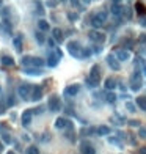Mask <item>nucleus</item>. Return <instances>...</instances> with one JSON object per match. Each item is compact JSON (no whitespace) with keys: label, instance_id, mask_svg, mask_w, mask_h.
<instances>
[{"label":"nucleus","instance_id":"nucleus-1","mask_svg":"<svg viewBox=\"0 0 146 154\" xmlns=\"http://www.w3.org/2000/svg\"><path fill=\"white\" fill-rule=\"evenodd\" d=\"M44 63H46V60L43 58H38V57H30V55H25V57L21 58V65L24 66H36V68H43Z\"/></svg>","mask_w":146,"mask_h":154},{"label":"nucleus","instance_id":"nucleus-2","mask_svg":"<svg viewBox=\"0 0 146 154\" xmlns=\"http://www.w3.org/2000/svg\"><path fill=\"white\" fill-rule=\"evenodd\" d=\"M142 85H143V77L140 71H135L131 77V90L132 91H140L142 90Z\"/></svg>","mask_w":146,"mask_h":154},{"label":"nucleus","instance_id":"nucleus-3","mask_svg":"<svg viewBox=\"0 0 146 154\" xmlns=\"http://www.w3.org/2000/svg\"><path fill=\"white\" fill-rule=\"evenodd\" d=\"M82 46H80V43L79 41H69L68 44V51L69 54L72 55V57H76V58H82Z\"/></svg>","mask_w":146,"mask_h":154},{"label":"nucleus","instance_id":"nucleus-4","mask_svg":"<svg viewBox=\"0 0 146 154\" xmlns=\"http://www.w3.org/2000/svg\"><path fill=\"white\" fill-rule=\"evenodd\" d=\"M47 109L50 110V112H58V110L61 109V101H60V98L57 95H52V96L49 98Z\"/></svg>","mask_w":146,"mask_h":154},{"label":"nucleus","instance_id":"nucleus-5","mask_svg":"<svg viewBox=\"0 0 146 154\" xmlns=\"http://www.w3.org/2000/svg\"><path fill=\"white\" fill-rule=\"evenodd\" d=\"M18 95L22 98V99H30V95H32V87L29 84H21L19 88H18Z\"/></svg>","mask_w":146,"mask_h":154},{"label":"nucleus","instance_id":"nucleus-6","mask_svg":"<svg viewBox=\"0 0 146 154\" xmlns=\"http://www.w3.org/2000/svg\"><path fill=\"white\" fill-rule=\"evenodd\" d=\"M33 109H27V110H24V113L21 115V123L24 124V126H29L30 123H32V118H33Z\"/></svg>","mask_w":146,"mask_h":154},{"label":"nucleus","instance_id":"nucleus-7","mask_svg":"<svg viewBox=\"0 0 146 154\" xmlns=\"http://www.w3.org/2000/svg\"><path fill=\"white\" fill-rule=\"evenodd\" d=\"M107 63H109V66L113 71H120V68H121V65H120V60L116 58V55H113V54H110V55H107Z\"/></svg>","mask_w":146,"mask_h":154},{"label":"nucleus","instance_id":"nucleus-8","mask_svg":"<svg viewBox=\"0 0 146 154\" xmlns=\"http://www.w3.org/2000/svg\"><path fill=\"white\" fill-rule=\"evenodd\" d=\"M44 91H43V87L41 85H35L32 88V95H30V99H33V101H39V99L43 98Z\"/></svg>","mask_w":146,"mask_h":154},{"label":"nucleus","instance_id":"nucleus-9","mask_svg":"<svg viewBox=\"0 0 146 154\" xmlns=\"http://www.w3.org/2000/svg\"><path fill=\"white\" fill-rule=\"evenodd\" d=\"M58 62H60V58L57 57V54H55V52H49L47 58H46V65L49 66V68H55V66L58 65Z\"/></svg>","mask_w":146,"mask_h":154},{"label":"nucleus","instance_id":"nucleus-10","mask_svg":"<svg viewBox=\"0 0 146 154\" xmlns=\"http://www.w3.org/2000/svg\"><path fill=\"white\" fill-rule=\"evenodd\" d=\"M90 40L101 44V43L105 41V35H104V33H101V32H98V30H93V32H90Z\"/></svg>","mask_w":146,"mask_h":154},{"label":"nucleus","instance_id":"nucleus-11","mask_svg":"<svg viewBox=\"0 0 146 154\" xmlns=\"http://www.w3.org/2000/svg\"><path fill=\"white\" fill-rule=\"evenodd\" d=\"M90 79H93V80L99 85V82H101V68H99L98 65H94L93 68H91V74H90Z\"/></svg>","mask_w":146,"mask_h":154},{"label":"nucleus","instance_id":"nucleus-12","mask_svg":"<svg viewBox=\"0 0 146 154\" xmlns=\"http://www.w3.org/2000/svg\"><path fill=\"white\" fill-rule=\"evenodd\" d=\"M116 58L120 60V62H127V60H131V52H129L127 49H120V51L116 52Z\"/></svg>","mask_w":146,"mask_h":154},{"label":"nucleus","instance_id":"nucleus-13","mask_svg":"<svg viewBox=\"0 0 146 154\" xmlns=\"http://www.w3.org/2000/svg\"><path fill=\"white\" fill-rule=\"evenodd\" d=\"M24 73L29 76H41L43 71H41V68H36V66H25Z\"/></svg>","mask_w":146,"mask_h":154},{"label":"nucleus","instance_id":"nucleus-14","mask_svg":"<svg viewBox=\"0 0 146 154\" xmlns=\"http://www.w3.org/2000/svg\"><path fill=\"white\" fill-rule=\"evenodd\" d=\"M80 91V85H71V87H68V88H65V95L66 96H76L77 93Z\"/></svg>","mask_w":146,"mask_h":154},{"label":"nucleus","instance_id":"nucleus-15","mask_svg":"<svg viewBox=\"0 0 146 154\" xmlns=\"http://www.w3.org/2000/svg\"><path fill=\"white\" fill-rule=\"evenodd\" d=\"M68 123H69V121L66 120V118L60 117V118H57V120H55V128H57V129H65L66 126H68Z\"/></svg>","mask_w":146,"mask_h":154},{"label":"nucleus","instance_id":"nucleus-16","mask_svg":"<svg viewBox=\"0 0 146 154\" xmlns=\"http://www.w3.org/2000/svg\"><path fill=\"white\" fill-rule=\"evenodd\" d=\"M109 134H110V128H107V126H99V128H96V135L105 137Z\"/></svg>","mask_w":146,"mask_h":154},{"label":"nucleus","instance_id":"nucleus-17","mask_svg":"<svg viewBox=\"0 0 146 154\" xmlns=\"http://www.w3.org/2000/svg\"><path fill=\"white\" fill-rule=\"evenodd\" d=\"M52 35H54V40L58 41V44L63 43L65 38H63V32H61L60 29H54V30H52Z\"/></svg>","mask_w":146,"mask_h":154},{"label":"nucleus","instance_id":"nucleus-18","mask_svg":"<svg viewBox=\"0 0 146 154\" xmlns=\"http://www.w3.org/2000/svg\"><path fill=\"white\" fill-rule=\"evenodd\" d=\"M46 32H43V30H38V32H35V38H36V41L39 43V44H44L47 40H46V35H44Z\"/></svg>","mask_w":146,"mask_h":154},{"label":"nucleus","instance_id":"nucleus-19","mask_svg":"<svg viewBox=\"0 0 146 154\" xmlns=\"http://www.w3.org/2000/svg\"><path fill=\"white\" fill-rule=\"evenodd\" d=\"M38 29L43 30V32H49L50 30V25H49V22L46 19H41V21H38Z\"/></svg>","mask_w":146,"mask_h":154},{"label":"nucleus","instance_id":"nucleus-20","mask_svg":"<svg viewBox=\"0 0 146 154\" xmlns=\"http://www.w3.org/2000/svg\"><path fill=\"white\" fill-rule=\"evenodd\" d=\"M13 44H14V49L21 54V51H22V36H21V35L16 36L14 40H13Z\"/></svg>","mask_w":146,"mask_h":154},{"label":"nucleus","instance_id":"nucleus-21","mask_svg":"<svg viewBox=\"0 0 146 154\" xmlns=\"http://www.w3.org/2000/svg\"><path fill=\"white\" fill-rule=\"evenodd\" d=\"M2 65L5 66H13L14 65V58L11 55H2Z\"/></svg>","mask_w":146,"mask_h":154},{"label":"nucleus","instance_id":"nucleus-22","mask_svg":"<svg viewBox=\"0 0 146 154\" xmlns=\"http://www.w3.org/2000/svg\"><path fill=\"white\" fill-rule=\"evenodd\" d=\"M116 87V79L115 77H109V79H105V88L107 90H113Z\"/></svg>","mask_w":146,"mask_h":154},{"label":"nucleus","instance_id":"nucleus-23","mask_svg":"<svg viewBox=\"0 0 146 154\" xmlns=\"http://www.w3.org/2000/svg\"><path fill=\"white\" fill-rule=\"evenodd\" d=\"M80 151H82V154H96V150L91 145H82Z\"/></svg>","mask_w":146,"mask_h":154},{"label":"nucleus","instance_id":"nucleus-24","mask_svg":"<svg viewBox=\"0 0 146 154\" xmlns=\"http://www.w3.org/2000/svg\"><path fill=\"white\" fill-rule=\"evenodd\" d=\"M135 102H137V106L143 110V112H146V98L145 96H138L135 99Z\"/></svg>","mask_w":146,"mask_h":154},{"label":"nucleus","instance_id":"nucleus-25","mask_svg":"<svg viewBox=\"0 0 146 154\" xmlns=\"http://www.w3.org/2000/svg\"><path fill=\"white\" fill-rule=\"evenodd\" d=\"M94 18H96L101 24H105V22H107V13H105V11H99V13L94 14Z\"/></svg>","mask_w":146,"mask_h":154},{"label":"nucleus","instance_id":"nucleus-26","mask_svg":"<svg viewBox=\"0 0 146 154\" xmlns=\"http://www.w3.org/2000/svg\"><path fill=\"white\" fill-rule=\"evenodd\" d=\"M123 11H124V10H123L121 5H118V3H113V5H112V13H113L115 16H121Z\"/></svg>","mask_w":146,"mask_h":154},{"label":"nucleus","instance_id":"nucleus-27","mask_svg":"<svg viewBox=\"0 0 146 154\" xmlns=\"http://www.w3.org/2000/svg\"><path fill=\"white\" fill-rule=\"evenodd\" d=\"M105 101H107L109 104H115L116 102V96H115V93L112 91V90L107 93V95H105Z\"/></svg>","mask_w":146,"mask_h":154},{"label":"nucleus","instance_id":"nucleus-28","mask_svg":"<svg viewBox=\"0 0 146 154\" xmlns=\"http://www.w3.org/2000/svg\"><path fill=\"white\" fill-rule=\"evenodd\" d=\"M135 10H137V13L140 14V16H143V14H146V7L142 3V2H138V3H135Z\"/></svg>","mask_w":146,"mask_h":154},{"label":"nucleus","instance_id":"nucleus-29","mask_svg":"<svg viewBox=\"0 0 146 154\" xmlns=\"http://www.w3.org/2000/svg\"><path fill=\"white\" fill-rule=\"evenodd\" d=\"M137 102H132V101H127L126 102V109L129 110V112H137Z\"/></svg>","mask_w":146,"mask_h":154},{"label":"nucleus","instance_id":"nucleus-30","mask_svg":"<svg viewBox=\"0 0 146 154\" xmlns=\"http://www.w3.org/2000/svg\"><path fill=\"white\" fill-rule=\"evenodd\" d=\"M2 139H3L5 143H8V145H10L11 142H13V140H11V135L8 134V132H2Z\"/></svg>","mask_w":146,"mask_h":154},{"label":"nucleus","instance_id":"nucleus-31","mask_svg":"<svg viewBox=\"0 0 146 154\" xmlns=\"http://www.w3.org/2000/svg\"><path fill=\"white\" fill-rule=\"evenodd\" d=\"M91 25L94 27V29H99V27H102L104 24H101V22H99V21H98V19L93 16V18H91Z\"/></svg>","mask_w":146,"mask_h":154},{"label":"nucleus","instance_id":"nucleus-32","mask_svg":"<svg viewBox=\"0 0 146 154\" xmlns=\"http://www.w3.org/2000/svg\"><path fill=\"white\" fill-rule=\"evenodd\" d=\"M27 154H39V150L36 146H29L27 148Z\"/></svg>","mask_w":146,"mask_h":154},{"label":"nucleus","instance_id":"nucleus-33","mask_svg":"<svg viewBox=\"0 0 146 154\" xmlns=\"http://www.w3.org/2000/svg\"><path fill=\"white\" fill-rule=\"evenodd\" d=\"M109 143H113V145H120L121 146V142H120V137H109Z\"/></svg>","mask_w":146,"mask_h":154},{"label":"nucleus","instance_id":"nucleus-34","mask_svg":"<svg viewBox=\"0 0 146 154\" xmlns=\"http://www.w3.org/2000/svg\"><path fill=\"white\" fill-rule=\"evenodd\" d=\"M90 55H91V51H90L88 47H83V49H82V57H83V58H88Z\"/></svg>","mask_w":146,"mask_h":154},{"label":"nucleus","instance_id":"nucleus-35","mask_svg":"<svg viewBox=\"0 0 146 154\" xmlns=\"http://www.w3.org/2000/svg\"><path fill=\"white\" fill-rule=\"evenodd\" d=\"M35 5H36V8H38V10H36V13H38V14H44V8H43V5L39 3V2H36Z\"/></svg>","mask_w":146,"mask_h":154},{"label":"nucleus","instance_id":"nucleus-36","mask_svg":"<svg viewBox=\"0 0 146 154\" xmlns=\"http://www.w3.org/2000/svg\"><path fill=\"white\" fill-rule=\"evenodd\" d=\"M14 104H16V99H14V96H8L7 106H8V107H11V106H14Z\"/></svg>","mask_w":146,"mask_h":154},{"label":"nucleus","instance_id":"nucleus-37","mask_svg":"<svg viewBox=\"0 0 146 154\" xmlns=\"http://www.w3.org/2000/svg\"><path fill=\"white\" fill-rule=\"evenodd\" d=\"M138 137H140V139H146V128H140Z\"/></svg>","mask_w":146,"mask_h":154},{"label":"nucleus","instance_id":"nucleus-38","mask_svg":"<svg viewBox=\"0 0 146 154\" xmlns=\"http://www.w3.org/2000/svg\"><path fill=\"white\" fill-rule=\"evenodd\" d=\"M68 19L69 21H77L79 19V14L77 13H68Z\"/></svg>","mask_w":146,"mask_h":154},{"label":"nucleus","instance_id":"nucleus-39","mask_svg":"<svg viewBox=\"0 0 146 154\" xmlns=\"http://www.w3.org/2000/svg\"><path fill=\"white\" fill-rule=\"evenodd\" d=\"M123 46H124L126 49H132V41L131 40H124L123 41Z\"/></svg>","mask_w":146,"mask_h":154},{"label":"nucleus","instance_id":"nucleus-40","mask_svg":"<svg viewBox=\"0 0 146 154\" xmlns=\"http://www.w3.org/2000/svg\"><path fill=\"white\" fill-rule=\"evenodd\" d=\"M138 43L140 44H146V33H142V35L138 36Z\"/></svg>","mask_w":146,"mask_h":154},{"label":"nucleus","instance_id":"nucleus-41","mask_svg":"<svg viewBox=\"0 0 146 154\" xmlns=\"http://www.w3.org/2000/svg\"><path fill=\"white\" fill-rule=\"evenodd\" d=\"M127 124H129V126H140V121H137V120H131V121H127Z\"/></svg>","mask_w":146,"mask_h":154},{"label":"nucleus","instance_id":"nucleus-42","mask_svg":"<svg viewBox=\"0 0 146 154\" xmlns=\"http://www.w3.org/2000/svg\"><path fill=\"white\" fill-rule=\"evenodd\" d=\"M43 110H44V107H36V109H33V113L39 115V113H43Z\"/></svg>","mask_w":146,"mask_h":154},{"label":"nucleus","instance_id":"nucleus-43","mask_svg":"<svg viewBox=\"0 0 146 154\" xmlns=\"http://www.w3.org/2000/svg\"><path fill=\"white\" fill-rule=\"evenodd\" d=\"M8 106H5V104H3V101H0V115H2V113H5V109H7Z\"/></svg>","mask_w":146,"mask_h":154},{"label":"nucleus","instance_id":"nucleus-44","mask_svg":"<svg viewBox=\"0 0 146 154\" xmlns=\"http://www.w3.org/2000/svg\"><path fill=\"white\" fill-rule=\"evenodd\" d=\"M55 54H57V57H58V58L61 60V57H63V52H61L60 49H55Z\"/></svg>","mask_w":146,"mask_h":154},{"label":"nucleus","instance_id":"nucleus-45","mask_svg":"<svg viewBox=\"0 0 146 154\" xmlns=\"http://www.w3.org/2000/svg\"><path fill=\"white\" fill-rule=\"evenodd\" d=\"M101 51H102V47H101V46H94V49H93V52H96V54H99Z\"/></svg>","mask_w":146,"mask_h":154},{"label":"nucleus","instance_id":"nucleus-46","mask_svg":"<svg viewBox=\"0 0 146 154\" xmlns=\"http://www.w3.org/2000/svg\"><path fill=\"white\" fill-rule=\"evenodd\" d=\"M138 154H146V148H140V150H138Z\"/></svg>","mask_w":146,"mask_h":154},{"label":"nucleus","instance_id":"nucleus-47","mask_svg":"<svg viewBox=\"0 0 146 154\" xmlns=\"http://www.w3.org/2000/svg\"><path fill=\"white\" fill-rule=\"evenodd\" d=\"M69 2L74 5V7H79V0H69Z\"/></svg>","mask_w":146,"mask_h":154},{"label":"nucleus","instance_id":"nucleus-48","mask_svg":"<svg viewBox=\"0 0 146 154\" xmlns=\"http://www.w3.org/2000/svg\"><path fill=\"white\" fill-rule=\"evenodd\" d=\"M47 44H49L50 47H54V44H55V43H54V40H47Z\"/></svg>","mask_w":146,"mask_h":154},{"label":"nucleus","instance_id":"nucleus-49","mask_svg":"<svg viewBox=\"0 0 146 154\" xmlns=\"http://www.w3.org/2000/svg\"><path fill=\"white\" fill-rule=\"evenodd\" d=\"M120 88H121V91H126V87L123 85V84H120Z\"/></svg>","mask_w":146,"mask_h":154},{"label":"nucleus","instance_id":"nucleus-50","mask_svg":"<svg viewBox=\"0 0 146 154\" xmlns=\"http://www.w3.org/2000/svg\"><path fill=\"white\" fill-rule=\"evenodd\" d=\"M142 65H143V71H145V74H146V63H145V62H142Z\"/></svg>","mask_w":146,"mask_h":154},{"label":"nucleus","instance_id":"nucleus-51","mask_svg":"<svg viewBox=\"0 0 146 154\" xmlns=\"http://www.w3.org/2000/svg\"><path fill=\"white\" fill-rule=\"evenodd\" d=\"M142 25H143V27H146V19H143V22H142Z\"/></svg>","mask_w":146,"mask_h":154},{"label":"nucleus","instance_id":"nucleus-52","mask_svg":"<svg viewBox=\"0 0 146 154\" xmlns=\"http://www.w3.org/2000/svg\"><path fill=\"white\" fill-rule=\"evenodd\" d=\"M83 2H85V3L88 5V3H91V0H83Z\"/></svg>","mask_w":146,"mask_h":154},{"label":"nucleus","instance_id":"nucleus-53","mask_svg":"<svg viewBox=\"0 0 146 154\" xmlns=\"http://www.w3.org/2000/svg\"><path fill=\"white\" fill-rule=\"evenodd\" d=\"M7 154H16V153H14V151H8Z\"/></svg>","mask_w":146,"mask_h":154},{"label":"nucleus","instance_id":"nucleus-54","mask_svg":"<svg viewBox=\"0 0 146 154\" xmlns=\"http://www.w3.org/2000/svg\"><path fill=\"white\" fill-rule=\"evenodd\" d=\"M0 7H2V0H0Z\"/></svg>","mask_w":146,"mask_h":154},{"label":"nucleus","instance_id":"nucleus-55","mask_svg":"<svg viewBox=\"0 0 146 154\" xmlns=\"http://www.w3.org/2000/svg\"><path fill=\"white\" fill-rule=\"evenodd\" d=\"M0 151H2V145H0Z\"/></svg>","mask_w":146,"mask_h":154}]
</instances>
